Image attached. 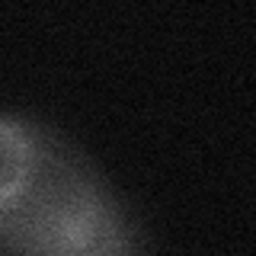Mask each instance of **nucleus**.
Returning a JSON list of instances; mask_svg holds the SVG:
<instances>
[{
  "label": "nucleus",
  "instance_id": "f257e3e1",
  "mask_svg": "<svg viewBox=\"0 0 256 256\" xmlns=\"http://www.w3.org/2000/svg\"><path fill=\"white\" fill-rule=\"evenodd\" d=\"M0 253L138 256L125 208L58 132L0 116Z\"/></svg>",
  "mask_w": 256,
  "mask_h": 256
}]
</instances>
